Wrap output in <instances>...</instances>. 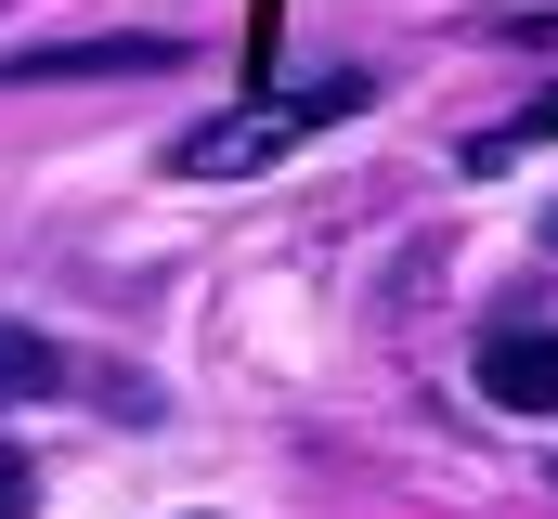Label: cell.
<instances>
[{
    "label": "cell",
    "mask_w": 558,
    "mask_h": 519,
    "mask_svg": "<svg viewBox=\"0 0 558 519\" xmlns=\"http://www.w3.org/2000/svg\"><path fill=\"white\" fill-rule=\"evenodd\" d=\"M26 494H39V468H26V455L0 442V519H26Z\"/></svg>",
    "instance_id": "6"
},
{
    "label": "cell",
    "mask_w": 558,
    "mask_h": 519,
    "mask_svg": "<svg viewBox=\"0 0 558 519\" xmlns=\"http://www.w3.org/2000/svg\"><path fill=\"white\" fill-rule=\"evenodd\" d=\"M533 143H558V79H546V92H533V105H520V118L468 130V143H454V169H468V182H494V169H520Z\"/></svg>",
    "instance_id": "4"
},
{
    "label": "cell",
    "mask_w": 558,
    "mask_h": 519,
    "mask_svg": "<svg viewBox=\"0 0 558 519\" xmlns=\"http://www.w3.org/2000/svg\"><path fill=\"white\" fill-rule=\"evenodd\" d=\"M364 105H377V79H364V65H325V79H286V92H247L234 118L182 130V156H169V169H195V182H247V169H274L286 143H312V130L364 118Z\"/></svg>",
    "instance_id": "1"
},
{
    "label": "cell",
    "mask_w": 558,
    "mask_h": 519,
    "mask_svg": "<svg viewBox=\"0 0 558 519\" xmlns=\"http://www.w3.org/2000/svg\"><path fill=\"white\" fill-rule=\"evenodd\" d=\"M169 65H182V39H169V26H105V39L0 52V92H26V79H169Z\"/></svg>",
    "instance_id": "2"
},
{
    "label": "cell",
    "mask_w": 558,
    "mask_h": 519,
    "mask_svg": "<svg viewBox=\"0 0 558 519\" xmlns=\"http://www.w3.org/2000/svg\"><path fill=\"white\" fill-rule=\"evenodd\" d=\"M52 389H65V351L26 338V325H0V402H52Z\"/></svg>",
    "instance_id": "5"
},
{
    "label": "cell",
    "mask_w": 558,
    "mask_h": 519,
    "mask_svg": "<svg viewBox=\"0 0 558 519\" xmlns=\"http://www.w3.org/2000/svg\"><path fill=\"white\" fill-rule=\"evenodd\" d=\"M468 389L507 402V415H558V338H546V325H494L481 364H468Z\"/></svg>",
    "instance_id": "3"
},
{
    "label": "cell",
    "mask_w": 558,
    "mask_h": 519,
    "mask_svg": "<svg viewBox=\"0 0 558 519\" xmlns=\"http://www.w3.org/2000/svg\"><path fill=\"white\" fill-rule=\"evenodd\" d=\"M546 248H558V208H546Z\"/></svg>",
    "instance_id": "7"
}]
</instances>
